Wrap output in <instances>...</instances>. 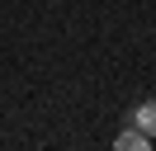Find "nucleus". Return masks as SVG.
<instances>
[{
  "mask_svg": "<svg viewBox=\"0 0 156 151\" xmlns=\"http://www.w3.org/2000/svg\"><path fill=\"white\" fill-rule=\"evenodd\" d=\"M114 146H118V151H147V146H151V137H147V132L133 123L128 132H118V137H114Z\"/></svg>",
  "mask_w": 156,
  "mask_h": 151,
  "instance_id": "obj_1",
  "label": "nucleus"
},
{
  "mask_svg": "<svg viewBox=\"0 0 156 151\" xmlns=\"http://www.w3.org/2000/svg\"><path fill=\"white\" fill-rule=\"evenodd\" d=\"M133 123L147 132V137H156V99H142V104H137V109H133Z\"/></svg>",
  "mask_w": 156,
  "mask_h": 151,
  "instance_id": "obj_2",
  "label": "nucleus"
}]
</instances>
